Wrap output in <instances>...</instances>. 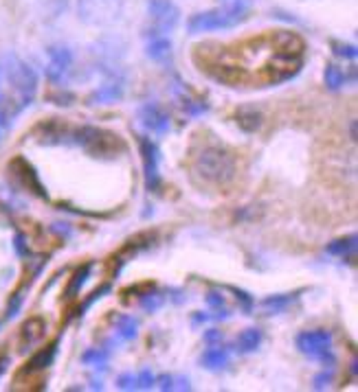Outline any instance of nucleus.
Masks as SVG:
<instances>
[{"label":"nucleus","mask_w":358,"mask_h":392,"mask_svg":"<svg viewBox=\"0 0 358 392\" xmlns=\"http://www.w3.org/2000/svg\"><path fill=\"white\" fill-rule=\"evenodd\" d=\"M191 173L198 182L207 186H227L235 180L237 165L235 156L218 143L198 147L191 158Z\"/></svg>","instance_id":"f257e3e1"},{"label":"nucleus","mask_w":358,"mask_h":392,"mask_svg":"<svg viewBox=\"0 0 358 392\" xmlns=\"http://www.w3.org/2000/svg\"><path fill=\"white\" fill-rule=\"evenodd\" d=\"M5 75L11 86V97L3 94V105L7 107V112L16 118L24 107H29L31 101L35 99L37 92V73L31 69L29 64L22 62L16 55L5 57Z\"/></svg>","instance_id":"f03ea898"},{"label":"nucleus","mask_w":358,"mask_h":392,"mask_svg":"<svg viewBox=\"0 0 358 392\" xmlns=\"http://www.w3.org/2000/svg\"><path fill=\"white\" fill-rule=\"evenodd\" d=\"M71 145L82 147V150L99 160H117L128 152L126 141L119 136L117 132L95 127V125H79L73 127L71 134Z\"/></svg>","instance_id":"7ed1b4c3"},{"label":"nucleus","mask_w":358,"mask_h":392,"mask_svg":"<svg viewBox=\"0 0 358 392\" xmlns=\"http://www.w3.org/2000/svg\"><path fill=\"white\" fill-rule=\"evenodd\" d=\"M248 11H250V0H233V3L224 5V7L194 13L187 22V31L191 35H198V33L233 29V26H237L240 22L246 20Z\"/></svg>","instance_id":"20e7f679"},{"label":"nucleus","mask_w":358,"mask_h":392,"mask_svg":"<svg viewBox=\"0 0 358 392\" xmlns=\"http://www.w3.org/2000/svg\"><path fill=\"white\" fill-rule=\"evenodd\" d=\"M299 353H303L310 359H319L323 364L334 366V353H332V333L325 329H314V331H303L295 340Z\"/></svg>","instance_id":"39448f33"},{"label":"nucleus","mask_w":358,"mask_h":392,"mask_svg":"<svg viewBox=\"0 0 358 392\" xmlns=\"http://www.w3.org/2000/svg\"><path fill=\"white\" fill-rule=\"evenodd\" d=\"M123 11V0H79V18L88 24H110Z\"/></svg>","instance_id":"423d86ee"},{"label":"nucleus","mask_w":358,"mask_h":392,"mask_svg":"<svg viewBox=\"0 0 358 392\" xmlns=\"http://www.w3.org/2000/svg\"><path fill=\"white\" fill-rule=\"evenodd\" d=\"M139 152L143 160V180H145V191L156 193L158 186H161V152H158V145L152 139H139Z\"/></svg>","instance_id":"0eeeda50"},{"label":"nucleus","mask_w":358,"mask_h":392,"mask_svg":"<svg viewBox=\"0 0 358 392\" xmlns=\"http://www.w3.org/2000/svg\"><path fill=\"white\" fill-rule=\"evenodd\" d=\"M148 16L154 22V29L148 31V37L165 35L178 24L180 9L171 0H148Z\"/></svg>","instance_id":"6e6552de"},{"label":"nucleus","mask_w":358,"mask_h":392,"mask_svg":"<svg viewBox=\"0 0 358 392\" xmlns=\"http://www.w3.org/2000/svg\"><path fill=\"white\" fill-rule=\"evenodd\" d=\"M9 173H11V178L24 188V191H29V193L42 197V199L49 197L46 191H44V184L40 182V175H37V171L33 169V165H31L29 160H24L20 156L13 158L9 162Z\"/></svg>","instance_id":"1a4fd4ad"},{"label":"nucleus","mask_w":358,"mask_h":392,"mask_svg":"<svg viewBox=\"0 0 358 392\" xmlns=\"http://www.w3.org/2000/svg\"><path fill=\"white\" fill-rule=\"evenodd\" d=\"M139 123L143 130L156 134V136H165L171 130V118L158 103H143L139 107Z\"/></svg>","instance_id":"9d476101"},{"label":"nucleus","mask_w":358,"mask_h":392,"mask_svg":"<svg viewBox=\"0 0 358 392\" xmlns=\"http://www.w3.org/2000/svg\"><path fill=\"white\" fill-rule=\"evenodd\" d=\"M46 53H49L46 77H49V81H53V84H60L73 66V51L66 46H51Z\"/></svg>","instance_id":"9b49d317"},{"label":"nucleus","mask_w":358,"mask_h":392,"mask_svg":"<svg viewBox=\"0 0 358 392\" xmlns=\"http://www.w3.org/2000/svg\"><path fill=\"white\" fill-rule=\"evenodd\" d=\"M35 134H37L40 145H71L73 127H69L58 118H53V121H46V123H42V125H37Z\"/></svg>","instance_id":"f8f14e48"},{"label":"nucleus","mask_w":358,"mask_h":392,"mask_svg":"<svg viewBox=\"0 0 358 392\" xmlns=\"http://www.w3.org/2000/svg\"><path fill=\"white\" fill-rule=\"evenodd\" d=\"M156 241H158V237H156V233H152V231H145V233H139V235H135V237H130V239L126 241V246L119 250V254L114 256V259H119L117 272L121 269V265L126 263V259H130V256H137V254H141V252H145V250H152V248L156 246Z\"/></svg>","instance_id":"ddd939ff"},{"label":"nucleus","mask_w":358,"mask_h":392,"mask_svg":"<svg viewBox=\"0 0 358 392\" xmlns=\"http://www.w3.org/2000/svg\"><path fill=\"white\" fill-rule=\"evenodd\" d=\"M44 333H46V322H44L42 316H31L29 320H26L20 329V350L22 353L42 340Z\"/></svg>","instance_id":"4468645a"},{"label":"nucleus","mask_w":358,"mask_h":392,"mask_svg":"<svg viewBox=\"0 0 358 392\" xmlns=\"http://www.w3.org/2000/svg\"><path fill=\"white\" fill-rule=\"evenodd\" d=\"M123 97V84L121 81H110V84H103L97 90H92L88 94V105H110L121 101Z\"/></svg>","instance_id":"2eb2a0df"},{"label":"nucleus","mask_w":358,"mask_h":392,"mask_svg":"<svg viewBox=\"0 0 358 392\" xmlns=\"http://www.w3.org/2000/svg\"><path fill=\"white\" fill-rule=\"evenodd\" d=\"M58 346H60V340H56V342H51L49 346H44V348H40L37 353L26 362V366H24V373H40V371H44V368H49L51 364H53V359H56V355H58Z\"/></svg>","instance_id":"dca6fc26"},{"label":"nucleus","mask_w":358,"mask_h":392,"mask_svg":"<svg viewBox=\"0 0 358 392\" xmlns=\"http://www.w3.org/2000/svg\"><path fill=\"white\" fill-rule=\"evenodd\" d=\"M235 123H237V127H240L242 132L255 134L262 127V123H264V116H262V112L257 110V107L244 105V107H240V110L235 112Z\"/></svg>","instance_id":"f3484780"},{"label":"nucleus","mask_w":358,"mask_h":392,"mask_svg":"<svg viewBox=\"0 0 358 392\" xmlns=\"http://www.w3.org/2000/svg\"><path fill=\"white\" fill-rule=\"evenodd\" d=\"M301 292H303V289H299V292H295V294H275V296H268V299H264V301L259 303L262 312L266 314V316H275V314L286 312V309L297 301V296H299Z\"/></svg>","instance_id":"a211bd4d"},{"label":"nucleus","mask_w":358,"mask_h":392,"mask_svg":"<svg viewBox=\"0 0 358 392\" xmlns=\"http://www.w3.org/2000/svg\"><path fill=\"white\" fill-rule=\"evenodd\" d=\"M174 94L178 97V101H180V105H182V110L187 112L189 116H203V114L209 112V105H207L205 101L194 99L191 94L187 92V88H185V86L180 84V81L174 86Z\"/></svg>","instance_id":"6ab92c4d"},{"label":"nucleus","mask_w":358,"mask_h":392,"mask_svg":"<svg viewBox=\"0 0 358 392\" xmlns=\"http://www.w3.org/2000/svg\"><path fill=\"white\" fill-rule=\"evenodd\" d=\"M139 335V320L135 316H117L114 318V340L130 342Z\"/></svg>","instance_id":"aec40b11"},{"label":"nucleus","mask_w":358,"mask_h":392,"mask_svg":"<svg viewBox=\"0 0 358 392\" xmlns=\"http://www.w3.org/2000/svg\"><path fill=\"white\" fill-rule=\"evenodd\" d=\"M201 364L207 371H222L229 364V348L220 346H211L201 355Z\"/></svg>","instance_id":"412c9836"},{"label":"nucleus","mask_w":358,"mask_h":392,"mask_svg":"<svg viewBox=\"0 0 358 392\" xmlns=\"http://www.w3.org/2000/svg\"><path fill=\"white\" fill-rule=\"evenodd\" d=\"M145 55L154 62H165L171 55V39L167 35H152L145 46Z\"/></svg>","instance_id":"4be33fe9"},{"label":"nucleus","mask_w":358,"mask_h":392,"mask_svg":"<svg viewBox=\"0 0 358 392\" xmlns=\"http://www.w3.org/2000/svg\"><path fill=\"white\" fill-rule=\"evenodd\" d=\"M90 274H92V263H86V265H82V267H77L75 274H73L71 280H69V285H66L64 299H66V301L77 299L79 292H82V287L86 285V280L90 278Z\"/></svg>","instance_id":"5701e85b"},{"label":"nucleus","mask_w":358,"mask_h":392,"mask_svg":"<svg viewBox=\"0 0 358 392\" xmlns=\"http://www.w3.org/2000/svg\"><path fill=\"white\" fill-rule=\"evenodd\" d=\"M356 233L348 235V237H341V239H334L332 243H327L325 252L332 254V256H341V259H354L356 254Z\"/></svg>","instance_id":"b1692460"},{"label":"nucleus","mask_w":358,"mask_h":392,"mask_svg":"<svg viewBox=\"0 0 358 392\" xmlns=\"http://www.w3.org/2000/svg\"><path fill=\"white\" fill-rule=\"evenodd\" d=\"M262 340H264V333L257 327H250V329H244L240 335H237L235 346L240 353H253V350L259 348Z\"/></svg>","instance_id":"393cba45"},{"label":"nucleus","mask_w":358,"mask_h":392,"mask_svg":"<svg viewBox=\"0 0 358 392\" xmlns=\"http://www.w3.org/2000/svg\"><path fill=\"white\" fill-rule=\"evenodd\" d=\"M110 362V348H88L86 353L82 355V364L90 368H108Z\"/></svg>","instance_id":"a878e982"},{"label":"nucleus","mask_w":358,"mask_h":392,"mask_svg":"<svg viewBox=\"0 0 358 392\" xmlns=\"http://www.w3.org/2000/svg\"><path fill=\"white\" fill-rule=\"evenodd\" d=\"M323 79H325L327 90H332V92H339L343 86L348 84V75L343 73V69H339L336 64H327V66H325Z\"/></svg>","instance_id":"bb28decb"},{"label":"nucleus","mask_w":358,"mask_h":392,"mask_svg":"<svg viewBox=\"0 0 358 392\" xmlns=\"http://www.w3.org/2000/svg\"><path fill=\"white\" fill-rule=\"evenodd\" d=\"M163 303H165V294H163V292H156L154 285L150 287V292H145V294L141 296V301H139V305H141V309H143L145 314L158 312V309L163 307Z\"/></svg>","instance_id":"cd10ccee"},{"label":"nucleus","mask_w":358,"mask_h":392,"mask_svg":"<svg viewBox=\"0 0 358 392\" xmlns=\"http://www.w3.org/2000/svg\"><path fill=\"white\" fill-rule=\"evenodd\" d=\"M110 289H112V287L108 285V283H105V285H101L99 289H95V292L90 294V299H88V301H86L84 305H79V307L75 309V316H84V314L88 312V309H90L92 305H95L97 301H101L105 294H110Z\"/></svg>","instance_id":"c85d7f7f"},{"label":"nucleus","mask_w":358,"mask_h":392,"mask_svg":"<svg viewBox=\"0 0 358 392\" xmlns=\"http://www.w3.org/2000/svg\"><path fill=\"white\" fill-rule=\"evenodd\" d=\"M224 289H229L231 294H235V299H237V303H240V307H242V312H244V314H250V312H253L255 301H253V296H250L248 292H244V289H240V287H233V285H227Z\"/></svg>","instance_id":"c756f323"},{"label":"nucleus","mask_w":358,"mask_h":392,"mask_svg":"<svg viewBox=\"0 0 358 392\" xmlns=\"http://www.w3.org/2000/svg\"><path fill=\"white\" fill-rule=\"evenodd\" d=\"M22 303H24V292H16L11 296V301L7 305V312H5V320H13L18 314H20V309H22Z\"/></svg>","instance_id":"7c9ffc66"},{"label":"nucleus","mask_w":358,"mask_h":392,"mask_svg":"<svg viewBox=\"0 0 358 392\" xmlns=\"http://www.w3.org/2000/svg\"><path fill=\"white\" fill-rule=\"evenodd\" d=\"M117 388H119V390H126V392L139 390L137 375H135V373H123V375H119V377H117Z\"/></svg>","instance_id":"2f4dec72"},{"label":"nucleus","mask_w":358,"mask_h":392,"mask_svg":"<svg viewBox=\"0 0 358 392\" xmlns=\"http://www.w3.org/2000/svg\"><path fill=\"white\" fill-rule=\"evenodd\" d=\"M332 51L336 57H343V60H356L358 51L354 44H343V42H332Z\"/></svg>","instance_id":"473e14b6"},{"label":"nucleus","mask_w":358,"mask_h":392,"mask_svg":"<svg viewBox=\"0 0 358 392\" xmlns=\"http://www.w3.org/2000/svg\"><path fill=\"white\" fill-rule=\"evenodd\" d=\"M334 382V373L332 371H323L314 377V390H325L330 388V384Z\"/></svg>","instance_id":"72a5a7b5"},{"label":"nucleus","mask_w":358,"mask_h":392,"mask_svg":"<svg viewBox=\"0 0 358 392\" xmlns=\"http://www.w3.org/2000/svg\"><path fill=\"white\" fill-rule=\"evenodd\" d=\"M137 382H139V390H152V386L156 384V377L152 375V371H141L137 375Z\"/></svg>","instance_id":"f704fd0d"},{"label":"nucleus","mask_w":358,"mask_h":392,"mask_svg":"<svg viewBox=\"0 0 358 392\" xmlns=\"http://www.w3.org/2000/svg\"><path fill=\"white\" fill-rule=\"evenodd\" d=\"M49 101H56L58 105H71V101H75V97L71 92L58 90L56 94H49Z\"/></svg>","instance_id":"c9c22d12"},{"label":"nucleus","mask_w":358,"mask_h":392,"mask_svg":"<svg viewBox=\"0 0 358 392\" xmlns=\"http://www.w3.org/2000/svg\"><path fill=\"white\" fill-rule=\"evenodd\" d=\"M156 386H158V390H163V392L174 390V375H167V373L158 375L156 377Z\"/></svg>","instance_id":"e433bc0d"},{"label":"nucleus","mask_w":358,"mask_h":392,"mask_svg":"<svg viewBox=\"0 0 358 392\" xmlns=\"http://www.w3.org/2000/svg\"><path fill=\"white\" fill-rule=\"evenodd\" d=\"M13 246H16V252L20 256H29V248H26V241H24V237L20 233L16 235V239H13Z\"/></svg>","instance_id":"4c0bfd02"},{"label":"nucleus","mask_w":358,"mask_h":392,"mask_svg":"<svg viewBox=\"0 0 358 392\" xmlns=\"http://www.w3.org/2000/svg\"><path fill=\"white\" fill-rule=\"evenodd\" d=\"M174 390H191V384H189V377H174Z\"/></svg>","instance_id":"58836bf2"},{"label":"nucleus","mask_w":358,"mask_h":392,"mask_svg":"<svg viewBox=\"0 0 358 392\" xmlns=\"http://www.w3.org/2000/svg\"><path fill=\"white\" fill-rule=\"evenodd\" d=\"M209 320H211V314H205V312H196L191 316V324H194V327H201V324H205Z\"/></svg>","instance_id":"ea45409f"},{"label":"nucleus","mask_w":358,"mask_h":392,"mask_svg":"<svg viewBox=\"0 0 358 392\" xmlns=\"http://www.w3.org/2000/svg\"><path fill=\"white\" fill-rule=\"evenodd\" d=\"M205 342H209V344H214V342H222V331H218V329H211V331H207V333H205Z\"/></svg>","instance_id":"a19ab883"},{"label":"nucleus","mask_w":358,"mask_h":392,"mask_svg":"<svg viewBox=\"0 0 358 392\" xmlns=\"http://www.w3.org/2000/svg\"><path fill=\"white\" fill-rule=\"evenodd\" d=\"M7 366H9V357H7V355H0V377L5 375Z\"/></svg>","instance_id":"79ce46f5"},{"label":"nucleus","mask_w":358,"mask_h":392,"mask_svg":"<svg viewBox=\"0 0 358 392\" xmlns=\"http://www.w3.org/2000/svg\"><path fill=\"white\" fill-rule=\"evenodd\" d=\"M350 136H352V141H356V121L350 123Z\"/></svg>","instance_id":"37998d69"}]
</instances>
